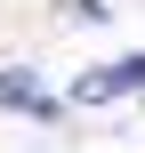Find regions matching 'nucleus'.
<instances>
[{"instance_id": "obj_2", "label": "nucleus", "mask_w": 145, "mask_h": 153, "mask_svg": "<svg viewBox=\"0 0 145 153\" xmlns=\"http://www.w3.org/2000/svg\"><path fill=\"white\" fill-rule=\"evenodd\" d=\"M113 89H145V56H129V65H105V73H81L73 105H97V97H113Z\"/></svg>"}, {"instance_id": "obj_1", "label": "nucleus", "mask_w": 145, "mask_h": 153, "mask_svg": "<svg viewBox=\"0 0 145 153\" xmlns=\"http://www.w3.org/2000/svg\"><path fill=\"white\" fill-rule=\"evenodd\" d=\"M0 105H8V113H32V121H57V113H65L32 73H0Z\"/></svg>"}]
</instances>
